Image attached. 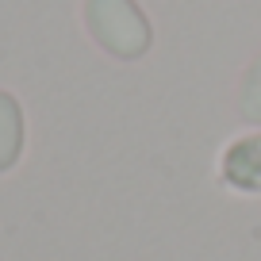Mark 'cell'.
<instances>
[{
  "mask_svg": "<svg viewBox=\"0 0 261 261\" xmlns=\"http://www.w3.org/2000/svg\"><path fill=\"white\" fill-rule=\"evenodd\" d=\"M85 27L92 42L119 62L142 58L154 42L150 19L135 0H85Z\"/></svg>",
  "mask_w": 261,
  "mask_h": 261,
  "instance_id": "1",
  "label": "cell"
},
{
  "mask_svg": "<svg viewBox=\"0 0 261 261\" xmlns=\"http://www.w3.org/2000/svg\"><path fill=\"white\" fill-rule=\"evenodd\" d=\"M219 177L234 192H261V130L234 139L219 158Z\"/></svg>",
  "mask_w": 261,
  "mask_h": 261,
  "instance_id": "2",
  "label": "cell"
},
{
  "mask_svg": "<svg viewBox=\"0 0 261 261\" xmlns=\"http://www.w3.org/2000/svg\"><path fill=\"white\" fill-rule=\"evenodd\" d=\"M23 154V108L12 92L0 89V173H8Z\"/></svg>",
  "mask_w": 261,
  "mask_h": 261,
  "instance_id": "3",
  "label": "cell"
},
{
  "mask_svg": "<svg viewBox=\"0 0 261 261\" xmlns=\"http://www.w3.org/2000/svg\"><path fill=\"white\" fill-rule=\"evenodd\" d=\"M238 115L253 127H261V58L246 69L242 89H238Z\"/></svg>",
  "mask_w": 261,
  "mask_h": 261,
  "instance_id": "4",
  "label": "cell"
}]
</instances>
